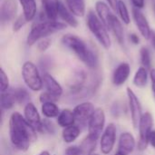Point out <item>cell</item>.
I'll use <instances>...</instances> for the list:
<instances>
[{"label": "cell", "instance_id": "obj_1", "mask_svg": "<svg viewBox=\"0 0 155 155\" xmlns=\"http://www.w3.org/2000/svg\"><path fill=\"white\" fill-rule=\"evenodd\" d=\"M9 137L15 149L25 152L36 140V130L25 120V116L15 112L9 119Z\"/></svg>", "mask_w": 155, "mask_h": 155}, {"label": "cell", "instance_id": "obj_2", "mask_svg": "<svg viewBox=\"0 0 155 155\" xmlns=\"http://www.w3.org/2000/svg\"><path fill=\"white\" fill-rule=\"evenodd\" d=\"M61 43L72 52L89 68L95 69L98 66L97 55L88 47V45L74 35H64L61 38Z\"/></svg>", "mask_w": 155, "mask_h": 155}, {"label": "cell", "instance_id": "obj_3", "mask_svg": "<svg viewBox=\"0 0 155 155\" xmlns=\"http://www.w3.org/2000/svg\"><path fill=\"white\" fill-rule=\"evenodd\" d=\"M66 28V25L62 22L57 21H43L41 23L36 24L30 33L28 34L26 43L28 45H33L38 41L47 38L48 35H51L52 34H54L56 32H59L61 30H64Z\"/></svg>", "mask_w": 155, "mask_h": 155}, {"label": "cell", "instance_id": "obj_4", "mask_svg": "<svg viewBox=\"0 0 155 155\" xmlns=\"http://www.w3.org/2000/svg\"><path fill=\"white\" fill-rule=\"evenodd\" d=\"M86 23L91 33L95 36L97 41L101 44L103 47L105 49H109L111 47V38L107 32V27L101 21L99 16L92 10H90L87 14Z\"/></svg>", "mask_w": 155, "mask_h": 155}, {"label": "cell", "instance_id": "obj_5", "mask_svg": "<svg viewBox=\"0 0 155 155\" xmlns=\"http://www.w3.org/2000/svg\"><path fill=\"white\" fill-rule=\"evenodd\" d=\"M22 77L26 86L34 91L37 92L42 90L44 82L41 77L36 65L30 61L25 62L22 66Z\"/></svg>", "mask_w": 155, "mask_h": 155}, {"label": "cell", "instance_id": "obj_6", "mask_svg": "<svg viewBox=\"0 0 155 155\" xmlns=\"http://www.w3.org/2000/svg\"><path fill=\"white\" fill-rule=\"evenodd\" d=\"M153 124V115L146 112L143 114L138 129H139V140L137 143V147L139 151H144L147 149L149 144V135L151 134L152 127Z\"/></svg>", "mask_w": 155, "mask_h": 155}, {"label": "cell", "instance_id": "obj_7", "mask_svg": "<svg viewBox=\"0 0 155 155\" xmlns=\"http://www.w3.org/2000/svg\"><path fill=\"white\" fill-rule=\"evenodd\" d=\"M105 114L102 108H96L88 123V137L97 141L104 128Z\"/></svg>", "mask_w": 155, "mask_h": 155}, {"label": "cell", "instance_id": "obj_8", "mask_svg": "<svg viewBox=\"0 0 155 155\" xmlns=\"http://www.w3.org/2000/svg\"><path fill=\"white\" fill-rule=\"evenodd\" d=\"M116 126L114 124H109L106 126L100 140V149L103 154H109L113 151L116 142Z\"/></svg>", "mask_w": 155, "mask_h": 155}, {"label": "cell", "instance_id": "obj_9", "mask_svg": "<svg viewBox=\"0 0 155 155\" xmlns=\"http://www.w3.org/2000/svg\"><path fill=\"white\" fill-rule=\"evenodd\" d=\"M127 97H128V104L132 117V123L135 129L138 128L141 118L143 116V111H142V105L141 103L134 94V92L131 88H127Z\"/></svg>", "mask_w": 155, "mask_h": 155}, {"label": "cell", "instance_id": "obj_10", "mask_svg": "<svg viewBox=\"0 0 155 155\" xmlns=\"http://www.w3.org/2000/svg\"><path fill=\"white\" fill-rule=\"evenodd\" d=\"M94 110L95 108L94 104L90 102H84L76 105L73 110L75 118V123L83 126L88 125L89 120L92 117Z\"/></svg>", "mask_w": 155, "mask_h": 155}, {"label": "cell", "instance_id": "obj_11", "mask_svg": "<svg viewBox=\"0 0 155 155\" xmlns=\"http://www.w3.org/2000/svg\"><path fill=\"white\" fill-rule=\"evenodd\" d=\"M16 0H4L0 7V21L2 25L13 21L17 13Z\"/></svg>", "mask_w": 155, "mask_h": 155}, {"label": "cell", "instance_id": "obj_12", "mask_svg": "<svg viewBox=\"0 0 155 155\" xmlns=\"http://www.w3.org/2000/svg\"><path fill=\"white\" fill-rule=\"evenodd\" d=\"M24 116L25 120L36 130V132L41 133L42 121L40 114L33 103H27L24 108Z\"/></svg>", "mask_w": 155, "mask_h": 155}, {"label": "cell", "instance_id": "obj_13", "mask_svg": "<svg viewBox=\"0 0 155 155\" xmlns=\"http://www.w3.org/2000/svg\"><path fill=\"white\" fill-rule=\"evenodd\" d=\"M133 16H134V22H135V25L138 27V30L141 33V35L144 38L150 39L152 30L150 28L149 23H148L146 17L144 16V15L140 11V9L134 7L133 8Z\"/></svg>", "mask_w": 155, "mask_h": 155}, {"label": "cell", "instance_id": "obj_14", "mask_svg": "<svg viewBox=\"0 0 155 155\" xmlns=\"http://www.w3.org/2000/svg\"><path fill=\"white\" fill-rule=\"evenodd\" d=\"M43 5V13L44 18L47 21H56L58 16L59 10V0H41Z\"/></svg>", "mask_w": 155, "mask_h": 155}, {"label": "cell", "instance_id": "obj_15", "mask_svg": "<svg viewBox=\"0 0 155 155\" xmlns=\"http://www.w3.org/2000/svg\"><path fill=\"white\" fill-rule=\"evenodd\" d=\"M130 73H131V68L128 63L120 64L114 72L113 84L116 86L123 85L129 78Z\"/></svg>", "mask_w": 155, "mask_h": 155}, {"label": "cell", "instance_id": "obj_16", "mask_svg": "<svg viewBox=\"0 0 155 155\" xmlns=\"http://www.w3.org/2000/svg\"><path fill=\"white\" fill-rule=\"evenodd\" d=\"M135 146H136V142L132 134L126 132V133H123L120 135L118 151L128 155L134 152Z\"/></svg>", "mask_w": 155, "mask_h": 155}, {"label": "cell", "instance_id": "obj_17", "mask_svg": "<svg viewBox=\"0 0 155 155\" xmlns=\"http://www.w3.org/2000/svg\"><path fill=\"white\" fill-rule=\"evenodd\" d=\"M43 82L44 85L46 88V91L57 98H60L63 94V88L60 84L49 74L45 73L43 74Z\"/></svg>", "mask_w": 155, "mask_h": 155}, {"label": "cell", "instance_id": "obj_18", "mask_svg": "<svg viewBox=\"0 0 155 155\" xmlns=\"http://www.w3.org/2000/svg\"><path fill=\"white\" fill-rule=\"evenodd\" d=\"M107 28L110 29L114 33L116 40L118 41V43L120 45H123L124 43V32L122 23L119 21V19L114 14H112L110 15Z\"/></svg>", "mask_w": 155, "mask_h": 155}, {"label": "cell", "instance_id": "obj_19", "mask_svg": "<svg viewBox=\"0 0 155 155\" xmlns=\"http://www.w3.org/2000/svg\"><path fill=\"white\" fill-rule=\"evenodd\" d=\"M57 124L63 128L72 126L75 124V118L74 112L70 109H64L60 112V114L57 117Z\"/></svg>", "mask_w": 155, "mask_h": 155}, {"label": "cell", "instance_id": "obj_20", "mask_svg": "<svg viewBox=\"0 0 155 155\" xmlns=\"http://www.w3.org/2000/svg\"><path fill=\"white\" fill-rule=\"evenodd\" d=\"M23 8V15L27 22L33 20L36 15V3L35 0H19Z\"/></svg>", "mask_w": 155, "mask_h": 155}, {"label": "cell", "instance_id": "obj_21", "mask_svg": "<svg viewBox=\"0 0 155 155\" xmlns=\"http://www.w3.org/2000/svg\"><path fill=\"white\" fill-rule=\"evenodd\" d=\"M95 10H96V13H97L99 18L101 19V21L104 24V25L106 27H108L109 18H110V15L113 14L110 10L109 5L103 1H97L95 3Z\"/></svg>", "mask_w": 155, "mask_h": 155}, {"label": "cell", "instance_id": "obj_22", "mask_svg": "<svg viewBox=\"0 0 155 155\" xmlns=\"http://www.w3.org/2000/svg\"><path fill=\"white\" fill-rule=\"evenodd\" d=\"M58 15L70 26L72 27H77L78 25V22L76 20V18L74 17V15L72 14V12L66 8L63 3L60 2V5H59V10H58Z\"/></svg>", "mask_w": 155, "mask_h": 155}, {"label": "cell", "instance_id": "obj_23", "mask_svg": "<svg viewBox=\"0 0 155 155\" xmlns=\"http://www.w3.org/2000/svg\"><path fill=\"white\" fill-rule=\"evenodd\" d=\"M81 134V130L80 128L74 124L72 126H68L66 128H64L63 133H62V137L64 143H71L73 142H74Z\"/></svg>", "mask_w": 155, "mask_h": 155}, {"label": "cell", "instance_id": "obj_24", "mask_svg": "<svg viewBox=\"0 0 155 155\" xmlns=\"http://www.w3.org/2000/svg\"><path fill=\"white\" fill-rule=\"evenodd\" d=\"M68 9L76 16H84L85 14L84 0H65Z\"/></svg>", "mask_w": 155, "mask_h": 155}, {"label": "cell", "instance_id": "obj_25", "mask_svg": "<svg viewBox=\"0 0 155 155\" xmlns=\"http://www.w3.org/2000/svg\"><path fill=\"white\" fill-rule=\"evenodd\" d=\"M41 111H42L43 115L48 119L57 118L58 115L60 114V110L58 106L54 103H52V102L42 104Z\"/></svg>", "mask_w": 155, "mask_h": 155}, {"label": "cell", "instance_id": "obj_26", "mask_svg": "<svg viewBox=\"0 0 155 155\" xmlns=\"http://www.w3.org/2000/svg\"><path fill=\"white\" fill-rule=\"evenodd\" d=\"M148 81V72L143 66H141L135 73L134 77V84L137 87H144Z\"/></svg>", "mask_w": 155, "mask_h": 155}, {"label": "cell", "instance_id": "obj_27", "mask_svg": "<svg viewBox=\"0 0 155 155\" xmlns=\"http://www.w3.org/2000/svg\"><path fill=\"white\" fill-rule=\"evenodd\" d=\"M15 103V101L12 92L6 91L5 93H1V108H2V110H10L14 106Z\"/></svg>", "mask_w": 155, "mask_h": 155}, {"label": "cell", "instance_id": "obj_28", "mask_svg": "<svg viewBox=\"0 0 155 155\" xmlns=\"http://www.w3.org/2000/svg\"><path fill=\"white\" fill-rule=\"evenodd\" d=\"M96 143L97 141L95 140H93L91 139L90 137L86 136V138L82 142L80 147L84 153V155H91L93 151L95 149V146H96Z\"/></svg>", "mask_w": 155, "mask_h": 155}, {"label": "cell", "instance_id": "obj_29", "mask_svg": "<svg viewBox=\"0 0 155 155\" xmlns=\"http://www.w3.org/2000/svg\"><path fill=\"white\" fill-rule=\"evenodd\" d=\"M117 11H118L123 22L125 25H129L130 21H131V18H130V15H129V12H128V8H127L126 5L124 3V1H122V0L118 1Z\"/></svg>", "mask_w": 155, "mask_h": 155}, {"label": "cell", "instance_id": "obj_30", "mask_svg": "<svg viewBox=\"0 0 155 155\" xmlns=\"http://www.w3.org/2000/svg\"><path fill=\"white\" fill-rule=\"evenodd\" d=\"M12 94L15 103L17 104H24L29 99V94L24 88H16L14 91H12Z\"/></svg>", "mask_w": 155, "mask_h": 155}, {"label": "cell", "instance_id": "obj_31", "mask_svg": "<svg viewBox=\"0 0 155 155\" xmlns=\"http://www.w3.org/2000/svg\"><path fill=\"white\" fill-rule=\"evenodd\" d=\"M140 55H141V63L144 68L147 70H152L151 69V55H150V51L146 47H142L140 51Z\"/></svg>", "mask_w": 155, "mask_h": 155}, {"label": "cell", "instance_id": "obj_32", "mask_svg": "<svg viewBox=\"0 0 155 155\" xmlns=\"http://www.w3.org/2000/svg\"><path fill=\"white\" fill-rule=\"evenodd\" d=\"M0 82H1L0 83L1 93L6 92L9 88V79L3 69H1V71H0Z\"/></svg>", "mask_w": 155, "mask_h": 155}, {"label": "cell", "instance_id": "obj_33", "mask_svg": "<svg viewBox=\"0 0 155 155\" xmlns=\"http://www.w3.org/2000/svg\"><path fill=\"white\" fill-rule=\"evenodd\" d=\"M54 126L52 124L51 121L48 120V118L44 119L42 121V128H41V133H46V134H54Z\"/></svg>", "mask_w": 155, "mask_h": 155}, {"label": "cell", "instance_id": "obj_34", "mask_svg": "<svg viewBox=\"0 0 155 155\" xmlns=\"http://www.w3.org/2000/svg\"><path fill=\"white\" fill-rule=\"evenodd\" d=\"M27 23V20L25 19V15H19L15 20V22H14V24H13V31L14 32H18L25 24Z\"/></svg>", "mask_w": 155, "mask_h": 155}, {"label": "cell", "instance_id": "obj_35", "mask_svg": "<svg viewBox=\"0 0 155 155\" xmlns=\"http://www.w3.org/2000/svg\"><path fill=\"white\" fill-rule=\"evenodd\" d=\"M59 98L55 97L54 95H53L52 94L48 93L47 91L46 92H44L41 94L40 95V98H39V101L44 104V103H48V102H52V103H55L56 101H58Z\"/></svg>", "mask_w": 155, "mask_h": 155}, {"label": "cell", "instance_id": "obj_36", "mask_svg": "<svg viewBox=\"0 0 155 155\" xmlns=\"http://www.w3.org/2000/svg\"><path fill=\"white\" fill-rule=\"evenodd\" d=\"M51 39L50 38H44L40 41L37 42V49L40 52H45V50H47L49 48V46L51 45Z\"/></svg>", "mask_w": 155, "mask_h": 155}, {"label": "cell", "instance_id": "obj_37", "mask_svg": "<svg viewBox=\"0 0 155 155\" xmlns=\"http://www.w3.org/2000/svg\"><path fill=\"white\" fill-rule=\"evenodd\" d=\"M64 155H84V153L80 146H70L65 150Z\"/></svg>", "mask_w": 155, "mask_h": 155}, {"label": "cell", "instance_id": "obj_38", "mask_svg": "<svg viewBox=\"0 0 155 155\" xmlns=\"http://www.w3.org/2000/svg\"><path fill=\"white\" fill-rule=\"evenodd\" d=\"M134 7L137 8V9H142L144 7L145 5V0H131Z\"/></svg>", "mask_w": 155, "mask_h": 155}, {"label": "cell", "instance_id": "obj_39", "mask_svg": "<svg viewBox=\"0 0 155 155\" xmlns=\"http://www.w3.org/2000/svg\"><path fill=\"white\" fill-rule=\"evenodd\" d=\"M150 77L152 81V91L155 97V69H152L150 71Z\"/></svg>", "mask_w": 155, "mask_h": 155}, {"label": "cell", "instance_id": "obj_40", "mask_svg": "<svg viewBox=\"0 0 155 155\" xmlns=\"http://www.w3.org/2000/svg\"><path fill=\"white\" fill-rule=\"evenodd\" d=\"M149 144L155 149V130H153L149 135Z\"/></svg>", "mask_w": 155, "mask_h": 155}, {"label": "cell", "instance_id": "obj_41", "mask_svg": "<svg viewBox=\"0 0 155 155\" xmlns=\"http://www.w3.org/2000/svg\"><path fill=\"white\" fill-rule=\"evenodd\" d=\"M129 38H130V41L134 45H138L140 43V38H139V36L136 34H131L130 36H129Z\"/></svg>", "mask_w": 155, "mask_h": 155}, {"label": "cell", "instance_id": "obj_42", "mask_svg": "<svg viewBox=\"0 0 155 155\" xmlns=\"http://www.w3.org/2000/svg\"><path fill=\"white\" fill-rule=\"evenodd\" d=\"M109 4V5L114 9L117 10V5H118V0H106Z\"/></svg>", "mask_w": 155, "mask_h": 155}, {"label": "cell", "instance_id": "obj_43", "mask_svg": "<svg viewBox=\"0 0 155 155\" xmlns=\"http://www.w3.org/2000/svg\"><path fill=\"white\" fill-rule=\"evenodd\" d=\"M150 39H151V42H152L153 46L155 48V31H152V33H151V36H150Z\"/></svg>", "mask_w": 155, "mask_h": 155}, {"label": "cell", "instance_id": "obj_44", "mask_svg": "<svg viewBox=\"0 0 155 155\" xmlns=\"http://www.w3.org/2000/svg\"><path fill=\"white\" fill-rule=\"evenodd\" d=\"M38 155H50V153H49V152H47V151H43L42 153H40Z\"/></svg>", "mask_w": 155, "mask_h": 155}, {"label": "cell", "instance_id": "obj_45", "mask_svg": "<svg viewBox=\"0 0 155 155\" xmlns=\"http://www.w3.org/2000/svg\"><path fill=\"white\" fill-rule=\"evenodd\" d=\"M115 155H127V154H125V153H122V152H120V151H117V153H115Z\"/></svg>", "mask_w": 155, "mask_h": 155}, {"label": "cell", "instance_id": "obj_46", "mask_svg": "<svg viewBox=\"0 0 155 155\" xmlns=\"http://www.w3.org/2000/svg\"><path fill=\"white\" fill-rule=\"evenodd\" d=\"M153 13H154L155 15V0H153Z\"/></svg>", "mask_w": 155, "mask_h": 155}, {"label": "cell", "instance_id": "obj_47", "mask_svg": "<svg viewBox=\"0 0 155 155\" xmlns=\"http://www.w3.org/2000/svg\"><path fill=\"white\" fill-rule=\"evenodd\" d=\"M91 155H99V154H91Z\"/></svg>", "mask_w": 155, "mask_h": 155}]
</instances>
